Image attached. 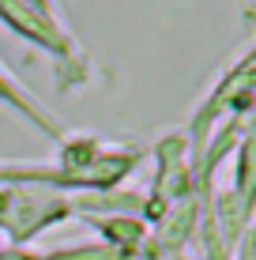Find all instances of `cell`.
Wrapping results in <instances>:
<instances>
[{
	"label": "cell",
	"instance_id": "obj_1",
	"mask_svg": "<svg viewBox=\"0 0 256 260\" xmlns=\"http://www.w3.org/2000/svg\"><path fill=\"white\" fill-rule=\"evenodd\" d=\"M0 98H4L8 106H15V110H23V113H26L30 121H38V124H42L46 132H53V136H60V132H57V124L42 117V113H38V106H34L30 98H23V94H19V87H12V79H8L4 72H0Z\"/></svg>",
	"mask_w": 256,
	"mask_h": 260
}]
</instances>
